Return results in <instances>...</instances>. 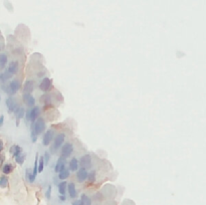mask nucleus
<instances>
[{
    "label": "nucleus",
    "instance_id": "obj_6",
    "mask_svg": "<svg viewBox=\"0 0 206 205\" xmlns=\"http://www.w3.org/2000/svg\"><path fill=\"white\" fill-rule=\"evenodd\" d=\"M73 151V147L70 143H66L64 146H62V157L64 158H68L69 156L71 155Z\"/></svg>",
    "mask_w": 206,
    "mask_h": 205
},
{
    "label": "nucleus",
    "instance_id": "obj_9",
    "mask_svg": "<svg viewBox=\"0 0 206 205\" xmlns=\"http://www.w3.org/2000/svg\"><path fill=\"white\" fill-rule=\"evenodd\" d=\"M21 84L18 80H13L11 81V83L9 84V89H10V95H14L19 91Z\"/></svg>",
    "mask_w": 206,
    "mask_h": 205
},
{
    "label": "nucleus",
    "instance_id": "obj_23",
    "mask_svg": "<svg viewBox=\"0 0 206 205\" xmlns=\"http://www.w3.org/2000/svg\"><path fill=\"white\" fill-rule=\"evenodd\" d=\"M12 170H13V166L11 164H5L3 166V168H2V172H3V174H6V175L11 173Z\"/></svg>",
    "mask_w": 206,
    "mask_h": 205
},
{
    "label": "nucleus",
    "instance_id": "obj_36",
    "mask_svg": "<svg viewBox=\"0 0 206 205\" xmlns=\"http://www.w3.org/2000/svg\"><path fill=\"white\" fill-rule=\"evenodd\" d=\"M60 201H66V195H60Z\"/></svg>",
    "mask_w": 206,
    "mask_h": 205
},
{
    "label": "nucleus",
    "instance_id": "obj_28",
    "mask_svg": "<svg viewBox=\"0 0 206 205\" xmlns=\"http://www.w3.org/2000/svg\"><path fill=\"white\" fill-rule=\"evenodd\" d=\"M8 185V178L6 176H1L0 178V187L1 188H5Z\"/></svg>",
    "mask_w": 206,
    "mask_h": 205
},
{
    "label": "nucleus",
    "instance_id": "obj_13",
    "mask_svg": "<svg viewBox=\"0 0 206 205\" xmlns=\"http://www.w3.org/2000/svg\"><path fill=\"white\" fill-rule=\"evenodd\" d=\"M23 100L28 107H33L35 105V99L30 94H23Z\"/></svg>",
    "mask_w": 206,
    "mask_h": 205
},
{
    "label": "nucleus",
    "instance_id": "obj_4",
    "mask_svg": "<svg viewBox=\"0 0 206 205\" xmlns=\"http://www.w3.org/2000/svg\"><path fill=\"white\" fill-rule=\"evenodd\" d=\"M52 81L48 78H44L39 85V90L42 91V92H47L48 90L52 89Z\"/></svg>",
    "mask_w": 206,
    "mask_h": 205
},
{
    "label": "nucleus",
    "instance_id": "obj_16",
    "mask_svg": "<svg viewBox=\"0 0 206 205\" xmlns=\"http://www.w3.org/2000/svg\"><path fill=\"white\" fill-rule=\"evenodd\" d=\"M25 176H26V179L29 181V183H33L34 180H35L36 176L33 174V169H26V172H25Z\"/></svg>",
    "mask_w": 206,
    "mask_h": 205
},
{
    "label": "nucleus",
    "instance_id": "obj_35",
    "mask_svg": "<svg viewBox=\"0 0 206 205\" xmlns=\"http://www.w3.org/2000/svg\"><path fill=\"white\" fill-rule=\"evenodd\" d=\"M3 123H4V116L2 115L1 117H0V126H3Z\"/></svg>",
    "mask_w": 206,
    "mask_h": 205
},
{
    "label": "nucleus",
    "instance_id": "obj_30",
    "mask_svg": "<svg viewBox=\"0 0 206 205\" xmlns=\"http://www.w3.org/2000/svg\"><path fill=\"white\" fill-rule=\"evenodd\" d=\"M87 179H89V182H91V183H94V182L96 181V171L89 172Z\"/></svg>",
    "mask_w": 206,
    "mask_h": 205
},
{
    "label": "nucleus",
    "instance_id": "obj_18",
    "mask_svg": "<svg viewBox=\"0 0 206 205\" xmlns=\"http://www.w3.org/2000/svg\"><path fill=\"white\" fill-rule=\"evenodd\" d=\"M10 153L12 154V156H13V158H16L18 155H20V154L22 153V149L19 147V146H12L11 148H10Z\"/></svg>",
    "mask_w": 206,
    "mask_h": 205
},
{
    "label": "nucleus",
    "instance_id": "obj_29",
    "mask_svg": "<svg viewBox=\"0 0 206 205\" xmlns=\"http://www.w3.org/2000/svg\"><path fill=\"white\" fill-rule=\"evenodd\" d=\"M40 100H41L44 104H50V103H52V97H50V95L45 94V95H43V96L41 97V99H40Z\"/></svg>",
    "mask_w": 206,
    "mask_h": 205
},
{
    "label": "nucleus",
    "instance_id": "obj_32",
    "mask_svg": "<svg viewBox=\"0 0 206 205\" xmlns=\"http://www.w3.org/2000/svg\"><path fill=\"white\" fill-rule=\"evenodd\" d=\"M44 160H45V164H48V162H49L50 160V155L48 154V152L44 153Z\"/></svg>",
    "mask_w": 206,
    "mask_h": 205
},
{
    "label": "nucleus",
    "instance_id": "obj_15",
    "mask_svg": "<svg viewBox=\"0 0 206 205\" xmlns=\"http://www.w3.org/2000/svg\"><path fill=\"white\" fill-rule=\"evenodd\" d=\"M18 68H19L18 62H11L9 64V66H8L7 70L10 72V74H12L14 76V74H15L16 72H18Z\"/></svg>",
    "mask_w": 206,
    "mask_h": 205
},
{
    "label": "nucleus",
    "instance_id": "obj_26",
    "mask_svg": "<svg viewBox=\"0 0 206 205\" xmlns=\"http://www.w3.org/2000/svg\"><path fill=\"white\" fill-rule=\"evenodd\" d=\"M44 164H45V160H44V157H40L39 161H38V172L41 173L44 169Z\"/></svg>",
    "mask_w": 206,
    "mask_h": 205
},
{
    "label": "nucleus",
    "instance_id": "obj_2",
    "mask_svg": "<svg viewBox=\"0 0 206 205\" xmlns=\"http://www.w3.org/2000/svg\"><path fill=\"white\" fill-rule=\"evenodd\" d=\"M31 128H33V129L35 130L36 134L39 135V134L43 133L44 130H45V122H44V120L41 119V118H40V119H37L33 124H32Z\"/></svg>",
    "mask_w": 206,
    "mask_h": 205
},
{
    "label": "nucleus",
    "instance_id": "obj_12",
    "mask_svg": "<svg viewBox=\"0 0 206 205\" xmlns=\"http://www.w3.org/2000/svg\"><path fill=\"white\" fill-rule=\"evenodd\" d=\"M33 90H34V83L30 80L26 81L23 87V94H30V93L33 92Z\"/></svg>",
    "mask_w": 206,
    "mask_h": 205
},
{
    "label": "nucleus",
    "instance_id": "obj_33",
    "mask_svg": "<svg viewBox=\"0 0 206 205\" xmlns=\"http://www.w3.org/2000/svg\"><path fill=\"white\" fill-rule=\"evenodd\" d=\"M50 196H52V186H48L47 188V191H46V197L48 198V199H50Z\"/></svg>",
    "mask_w": 206,
    "mask_h": 205
},
{
    "label": "nucleus",
    "instance_id": "obj_19",
    "mask_svg": "<svg viewBox=\"0 0 206 205\" xmlns=\"http://www.w3.org/2000/svg\"><path fill=\"white\" fill-rule=\"evenodd\" d=\"M14 114H15V117H16V119H17V121H18V123H17V125H18V124H19V121L24 117V114H26V112H25V110H24L23 108H18V109L16 110L15 112H14Z\"/></svg>",
    "mask_w": 206,
    "mask_h": 205
},
{
    "label": "nucleus",
    "instance_id": "obj_5",
    "mask_svg": "<svg viewBox=\"0 0 206 205\" xmlns=\"http://www.w3.org/2000/svg\"><path fill=\"white\" fill-rule=\"evenodd\" d=\"M79 165H81V168H85V169L89 168V166L91 165V155H89V154H85V155H83V157L81 158V160H79Z\"/></svg>",
    "mask_w": 206,
    "mask_h": 205
},
{
    "label": "nucleus",
    "instance_id": "obj_34",
    "mask_svg": "<svg viewBox=\"0 0 206 205\" xmlns=\"http://www.w3.org/2000/svg\"><path fill=\"white\" fill-rule=\"evenodd\" d=\"M73 205H83V203L81 200H75V201L73 202Z\"/></svg>",
    "mask_w": 206,
    "mask_h": 205
},
{
    "label": "nucleus",
    "instance_id": "obj_1",
    "mask_svg": "<svg viewBox=\"0 0 206 205\" xmlns=\"http://www.w3.org/2000/svg\"><path fill=\"white\" fill-rule=\"evenodd\" d=\"M39 113H40L39 107H33L32 109L26 111V114H25L26 119H27V121H30V122H32V123H34V122L37 120Z\"/></svg>",
    "mask_w": 206,
    "mask_h": 205
},
{
    "label": "nucleus",
    "instance_id": "obj_11",
    "mask_svg": "<svg viewBox=\"0 0 206 205\" xmlns=\"http://www.w3.org/2000/svg\"><path fill=\"white\" fill-rule=\"evenodd\" d=\"M54 131L52 130H48L47 132H46L45 134H44L43 136V140H42V143H43L44 146H48L50 144V142L52 141V139H54Z\"/></svg>",
    "mask_w": 206,
    "mask_h": 205
},
{
    "label": "nucleus",
    "instance_id": "obj_31",
    "mask_svg": "<svg viewBox=\"0 0 206 205\" xmlns=\"http://www.w3.org/2000/svg\"><path fill=\"white\" fill-rule=\"evenodd\" d=\"M37 134H36L35 130L33 129V128H31V141L33 142H36V140H37Z\"/></svg>",
    "mask_w": 206,
    "mask_h": 205
},
{
    "label": "nucleus",
    "instance_id": "obj_25",
    "mask_svg": "<svg viewBox=\"0 0 206 205\" xmlns=\"http://www.w3.org/2000/svg\"><path fill=\"white\" fill-rule=\"evenodd\" d=\"M81 201L83 202V205H91V198L87 195H85V194H83V195L81 196Z\"/></svg>",
    "mask_w": 206,
    "mask_h": 205
},
{
    "label": "nucleus",
    "instance_id": "obj_21",
    "mask_svg": "<svg viewBox=\"0 0 206 205\" xmlns=\"http://www.w3.org/2000/svg\"><path fill=\"white\" fill-rule=\"evenodd\" d=\"M68 183L64 181H62L58 184V192H60V195H66V187H68Z\"/></svg>",
    "mask_w": 206,
    "mask_h": 205
},
{
    "label": "nucleus",
    "instance_id": "obj_14",
    "mask_svg": "<svg viewBox=\"0 0 206 205\" xmlns=\"http://www.w3.org/2000/svg\"><path fill=\"white\" fill-rule=\"evenodd\" d=\"M69 170L73 172L75 171H79V162L77 161V158H73V159L69 161Z\"/></svg>",
    "mask_w": 206,
    "mask_h": 205
},
{
    "label": "nucleus",
    "instance_id": "obj_7",
    "mask_svg": "<svg viewBox=\"0 0 206 205\" xmlns=\"http://www.w3.org/2000/svg\"><path fill=\"white\" fill-rule=\"evenodd\" d=\"M66 158L60 157V159L58 160V162H56V167H54V171L58 172V173H60V172L64 171V170L66 169Z\"/></svg>",
    "mask_w": 206,
    "mask_h": 205
},
{
    "label": "nucleus",
    "instance_id": "obj_17",
    "mask_svg": "<svg viewBox=\"0 0 206 205\" xmlns=\"http://www.w3.org/2000/svg\"><path fill=\"white\" fill-rule=\"evenodd\" d=\"M68 190L69 196H70L71 198H75L77 196V189H75V183H69L68 186Z\"/></svg>",
    "mask_w": 206,
    "mask_h": 205
},
{
    "label": "nucleus",
    "instance_id": "obj_20",
    "mask_svg": "<svg viewBox=\"0 0 206 205\" xmlns=\"http://www.w3.org/2000/svg\"><path fill=\"white\" fill-rule=\"evenodd\" d=\"M12 76H13V74H10V72H8V70H5V72H1V74H0V81H1L2 84H4V83H5L7 80L11 78Z\"/></svg>",
    "mask_w": 206,
    "mask_h": 205
},
{
    "label": "nucleus",
    "instance_id": "obj_24",
    "mask_svg": "<svg viewBox=\"0 0 206 205\" xmlns=\"http://www.w3.org/2000/svg\"><path fill=\"white\" fill-rule=\"evenodd\" d=\"M69 171H70V170H68V169H66V168L64 171H62L60 173V175H58V178H60V180H62V181H64L66 178L69 177Z\"/></svg>",
    "mask_w": 206,
    "mask_h": 205
},
{
    "label": "nucleus",
    "instance_id": "obj_27",
    "mask_svg": "<svg viewBox=\"0 0 206 205\" xmlns=\"http://www.w3.org/2000/svg\"><path fill=\"white\" fill-rule=\"evenodd\" d=\"M25 157H26V155L25 154H20V155H18L16 158H14L15 159V162L17 164H19V165H22L23 164V162H24V160H25Z\"/></svg>",
    "mask_w": 206,
    "mask_h": 205
},
{
    "label": "nucleus",
    "instance_id": "obj_3",
    "mask_svg": "<svg viewBox=\"0 0 206 205\" xmlns=\"http://www.w3.org/2000/svg\"><path fill=\"white\" fill-rule=\"evenodd\" d=\"M64 139H66V135H64V134H58V135L56 136V139H54V145H52V151L54 152V153L56 151V150H58L60 147H62V144H64Z\"/></svg>",
    "mask_w": 206,
    "mask_h": 205
},
{
    "label": "nucleus",
    "instance_id": "obj_8",
    "mask_svg": "<svg viewBox=\"0 0 206 205\" xmlns=\"http://www.w3.org/2000/svg\"><path fill=\"white\" fill-rule=\"evenodd\" d=\"M5 103H6V107H7L9 113H13V112H15L16 110L19 108L17 106V104L15 103V101H14L12 98H7Z\"/></svg>",
    "mask_w": 206,
    "mask_h": 205
},
{
    "label": "nucleus",
    "instance_id": "obj_22",
    "mask_svg": "<svg viewBox=\"0 0 206 205\" xmlns=\"http://www.w3.org/2000/svg\"><path fill=\"white\" fill-rule=\"evenodd\" d=\"M7 55H6L5 53H1L0 54V68H2L3 70L4 68H5L6 64H7Z\"/></svg>",
    "mask_w": 206,
    "mask_h": 205
},
{
    "label": "nucleus",
    "instance_id": "obj_10",
    "mask_svg": "<svg viewBox=\"0 0 206 205\" xmlns=\"http://www.w3.org/2000/svg\"><path fill=\"white\" fill-rule=\"evenodd\" d=\"M89 177V173L85 168H81L79 171H77V179L79 182H83L87 179Z\"/></svg>",
    "mask_w": 206,
    "mask_h": 205
}]
</instances>
